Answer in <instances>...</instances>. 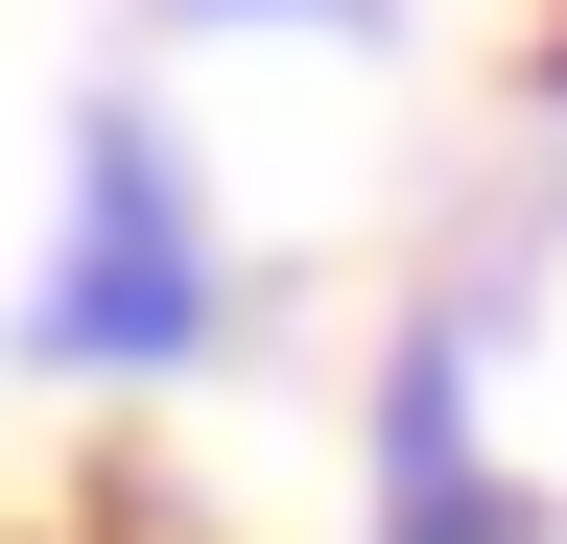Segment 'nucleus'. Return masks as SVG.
<instances>
[{"mask_svg": "<svg viewBox=\"0 0 567 544\" xmlns=\"http://www.w3.org/2000/svg\"><path fill=\"white\" fill-rule=\"evenodd\" d=\"M237 331V237H213L189 143L142 95H71V189H48V260H24V356L48 379H189Z\"/></svg>", "mask_w": 567, "mask_h": 544, "instance_id": "nucleus-1", "label": "nucleus"}, {"mask_svg": "<svg viewBox=\"0 0 567 544\" xmlns=\"http://www.w3.org/2000/svg\"><path fill=\"white\" fill-rule=\"evenodd\" d=\"M166 24H308V48H379V0H166Z\"/></svg>", "mask_w": 567, "mask_h": 544, "instance_id": "nucleus-3", "label": "nucleus"}, {"mask_svg": "<svg viewBox=\"0 0 567 544\" xmlns=\"http://www.w3.org/2000/svg\"><path fill=\"white\" fill-rule=\"evenodd\" d=\"M496 285H425L354 379V544H544V473L496 450Z\"/></svg>", "mask_w": 567, "mask_h": 544, "instance_id": "nucleus-2", "label": "nucleus"}, {"mask_svg": "<svg viewBox=\"0 0 567 544\" xmlns=\"http://www.w3.org/2000/svg\"><path fill=\"white\" fill-rule=\"evenodd\" d=\"M520 95H544V119H567V24H544V72H520Z\"/></svg>", "mask_w": 567, "mask_h": 544, "instance_id": "nucleus-4", "label": "nucleus"}]
</instances>
